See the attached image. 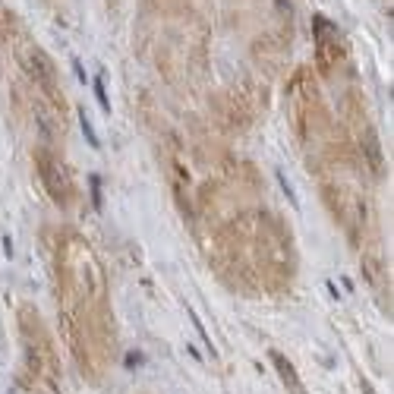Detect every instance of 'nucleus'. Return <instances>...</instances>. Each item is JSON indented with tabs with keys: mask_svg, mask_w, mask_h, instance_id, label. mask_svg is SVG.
<instances>
[{
	"mask_svg": "<svg viewBox=\"0 0 394 394\" xmlns=\"http://www.w3.org/2000/svg\"><path fill=\"white\" fill-rule=\"evenodd\" d=\"M0 243H3V256H7V258H13V240H10V237H3V240H0Z\"/></svg>",
	"mask_w": 394,
	"mask_h": 394,
	"instance_id": "6",
	"label": "nucleus"
},
{
	"mask_svg": "<svg viewBox=\"0 0 394 394\" xmlns=\"http://www.w3.org/2000/svg\"><path fill=\"white\" fill-rule=\"evenodd\" d=\"M89 183H92V199H95V205H98V208H101V180H98L95 174H92V177H89Z\"/></svg>",
	"mask_w": 394,
	"mask_h": 394,
	"instance_id": "5",
	"label": "nucleus"
},
{
	"mask_svg": "<svg viewBox=\"0 0 394 394\" xmlns=\"http://www.w3.org/2000/svg\"><path fill=\"white\" fill-rule=\"evenodd\" d=\"M79 129H82V136H85V142L92 145V149H101V139H98V133H95V126H92V120H89V114L85 110H79Z\"/></svg>",
	"mask_w": 394,
	"mask_h": 394,
	"instance_id": "1",
	"label": "nucleus"
},
{
	"mask_svg": "<svg viewBox=\"0 0 394 394\" xmlns=\"http://www.w3.org/2000/svg\"><path fill=\"white\" fill-rule=\"evenodd\" d=\"M278 183H281V190H284V192H287V199H290V205H293V208H299V199H297V192H293V186H290V180H287V177H284V174H281V170H278Z\"/></svg>",
	"mask_w": 394,
	"mask_h": 394,
	"instance_id": "3",
	"label": "nucleus"
},
{
	"mask_svg": "<svg viewBox=\"0 0 394 394\" xmlns=\"http://www.w3.org/2000/svg\"><path fill=\"white\" fill-rule=\"evenodd\" d=\"M190 322H192V328H196V331H199V338H202V344L208 347L211 354H215V347H211V338H208V331H205V328H202V322L196 319V313H192V309H190Z\"/></svg>",
	"mask_w": 394,
	"mask_h": 394,
	"instance_id": "4",
	"label": "nucleus"
},
{
	"mask_svg": "<svg viewBox=\"0 0 394 394\" xmlns=\"http://www.w3.org/2000/svg\"><path fill=\"white\" fill-rule=\"evenodd\" d=\"M92 92H95V98H98V108H101L104 114H110V101H108V92H104V79H101V76L92 79Z\"/></svg>",
	"mask_w": 394,
	"mask_h": 394,
	"instance_id": "2",
	"label": "nucleus"
}]
</instances>
